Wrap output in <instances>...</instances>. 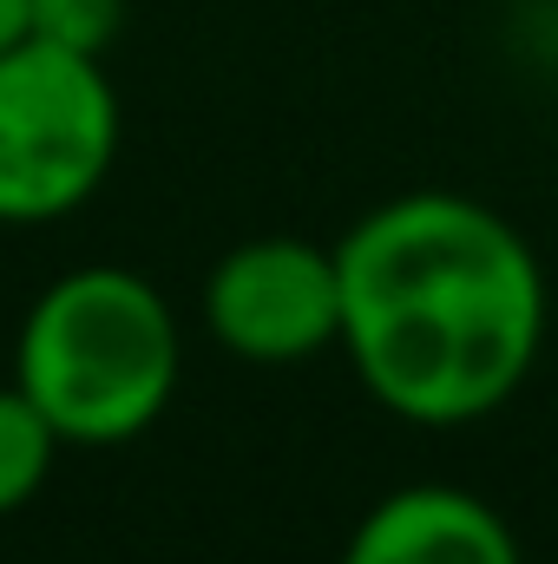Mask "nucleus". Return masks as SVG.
Returning a JSON list of instances; mask_svg holds the SVG:
<instances>
[{
    "label": "nucleus",
    "mask_w": 558,
    "mask_h": 564,
    "mask_svg": "<svg viewBox=\"0 0 558 564\" xmlns=\"http://www.w3.org/2000/svg\"><path fill=\"white\" fill-rule=\"evenodd\" d=\"M335 564H526V552L506 512L473 486L415 479L355 519Z\"/></svg>",
    "instance_id": "obj_5"
},
{
    "label": "nucleus",
    "mask_w": 558,
    "mask_h": 564,
    "mask_svg": "<svg viewBox=\"0 0 558 564\" xmlns=\"http://www.w3.org/2000/svg\"><path fill=\"white\" fill-rule=\"evenodd\" d=\"M204 335L257 368L315 361L342 341V270L335 243L250 237L224 250L204 276Z\"/></svg>",
    "instance_id": "obj_4"
},
{
    "label": "nucleus",
    "mask_w": 558,
    "mask_h": 564,
    "mask_svg": "<svg viewBox=\"0 0 558 564\" xmlns=\"http://www.w3.org/2000/svg\"><path fill=\"white\" fill-rule=\"evenodd\" d=\"M178 375V308L126 263H79L53 276L13 335V388L46 414L60 446H132L164 421Z\"/></svg>",
    "instance_id": "obj_2"
},
{
    "label": "nucleus",
    "mask_w": 558,
    "mask_h": 564,
    "mask_svg": "<svg viewBox=\"0 0 558 564\" xmlns=\"http://www.w3.org/2000/svg\"><path fill=\"white\" fill-rule=\"evenodd\" d=\"M126 26V0H26V33L106 59V46Z\"/></svg>",
    "instance_id": "obj_7"
},
{
    "label": "nucleus",
    "mask_w": 558,
    "mask_h": 564,
    "mask_svg": "<svg viewBox=\"0 0 558 564\" xmlns=\"http://www.w3.org/2000/svg\"><path fill=\"white\" fill-rule=\"evenodd\" d=\"M119 158V93L93 53L13 40L0 53V224H53L99 197Z\"/></svg>",
    "instance_id": "obj_3"
},
{
    "label": "nucleus",
    "mask_w": 558,
    "mask_h": 564,
    "mask_svg": "<svg viewBox=\"0 0 558 564\" xmlns=\"http://www.w3.org/2000/svg\"><path fill=\"white\" fill-rule=\"evenodd\" d=\"M53 459H60V433L7 381L0 388V519H13L40 499V486L53 479Z\"/></svg>",
    "instance_id": "obj_6"
},
{
    "label": "nucleus",
    "mask_w": 558,
    "mask_h": 564,
    "mask_svg": "<svg viewBox=\"0 0 558 564\" xmlns=\"http://www.w3.org/2000/svg\"><path fill=\"white\" fill-rule=\"evenodd\" d=\"M13 40H26V0H0V53Z\"/></svg>",
    "instance_id": "obj_8"
},
{
    "label": "nucleus",
    "mask_w": 558,
    "mask_h": 564,
    "mask_svg": "<svg viewBox=\"0 0 558 564\" xmlns=\"http://www.w3.org/2000/svg\"><path fill=\"white\" fill-rule=\"evenodd\" d=\"M342 355L408 426H473L539 368L552 289L513 217L460 191H401L335 237Z\"/></svg>",
    "instance_id": "obj_1"
}]
</instances>
